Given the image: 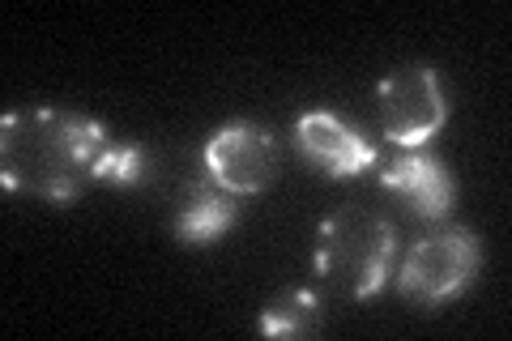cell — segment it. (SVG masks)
Returning a JSON list of instances; mask_svg holds the SVG:
<instances>
[{"label": "cell", "instance_id": "6da1fadb", "mask_svg": "<svg viewBox=\"0 0 512 341\" xmlns=\"http://www.w3.org/2000/svg\"><path fill=\"white\" fill-rule=\"evenodd\" d=\"M107 150V128L73 116V111L30 107L9 111L0 120V180L5 188L56 205L73 201L94 180Z\"/></svg>", "mask_w": 512, "mask_h": 341}, {"label": "cell", "instance_id": "7a4b0ae2", "mask_svg": "<svg viewBox=\"0 0 512 341\" xmlns=\"http://www.w3.org/2000/svg\"><path fill=\"white\" fill-rule=\"evenodd\" d=\"M397 248V231L389 218L372 209L346 205L320 222L316 239V269L350 299H372L389 278V261Z\"/></svg>", "mask_w": 512, "mask_h": 341}, {"label": "cell", "instance_id": "3957f363", "mask_svg": "<svg viewBox=\"0 0 512 341\" xmlns=\"http://www.w3.org/2000/svg\"><path fill=\"white\" fill-rule=\"evenodd\" d=\"M478 265H483V248H478V239L470 231L431 235L410 248L402 273H397V295L431 312V307L461 295L474 282Z\"/></svg>", "mask_w": 512, "mask_h": 341}, {"label": "cell", "instance_id": "277c9868", "mask_svg": "<svg viewBox=\"0 0 512 341\" xmlns=\"http://www.w3.org/2000/svg\"><path fill=\"white\" fill-rule=\"evenodd\" d=\"M380 124L389 141L406 145H427L444 124V94L431 64H406L380 81Z\"/></svg>", "mask_w": 512, "mask_h": 341}, {"label": "cell", "instance_id": "5b68a950", "mask_svg": "<svg viewBox=\"0 0 512 341\" xmlns=\"http://www.w3.org/2000/svg\"><path fill=\"white\" fill-rule=\"evenodd\" d=\"M205 162L227 192H261L278 175V141L256 124H227L205 145Z\"/></svg>", "mask_w": 512, "mask_h": 341}, {"label": "cell", "instance_id": "8992f818", "mask_svg": "<svg viewBox=\"0 0 512 341\" xmlns=\"http://www.w3.org/2000/svg\"><path fill=\"white\" fill-rule=\"evenodd\" d=\"M295 141H299V154L325 175H363L376 158V150L367 145L359 128H350L333 111H308V116H299Z\"/></svg>", "mask_w": 512, "mask_h": 341}, {"label": "cell", "instance_id": "52a82bcc", "mask_svg": "<svg viewBox=\"0 0 512 341\" xmlns=\"http://www.w3.org/2000/svg\"><path fill=\"white\" fill-rule=\"evenodd\" d=\"M384 188H393L397 197H406L414 205V214H423L431 222L453 209V180H448V171L427 154L397 158L393 167L384 171Z\"/></svg>", "mask_w": 512, "mask_h": 341}, {"label": "cell", "instance_id": "ba28073f", "mask_svg": "<svg viewBox=\"0 0 512 341\" xmlns=\"http://www.w3.org/2000/svg\"><path fill=\"white\" fill-rule=\"evenodd\" d=\"M235 222V205L214 184H188L175 214V235L184 243H210Z\"/></svg>", "mask_w": 512, "mask_h": 341}, {"label": "cell", "instance_id": "9c48e42d", "mask_svg": "<svg viewBox=\"0 0 512 341\" xmlns=\"http://www.w3.org/2000/svg\"><path fill=\"white\" fill-rule=\"evenodd\" d=\"M325 320V307L312 290H282V295L265 307L261 333L265 337H312Z\"/></svg>", "mask_w": 512, "mask_h": 341}, {"label": "cell", "instance_id": "30bf717a", "mask_svg": "<svg viewBox=\"0 0 512 341\" xmlns=\"http://www.w3.org/2000/svg\"><path fill=\"white\" fill-rule=\"evenodd\" d=\"M141 175H146V145H111V150L99 158V171H94V180H107V184H141Z\"/></svg>", "mask_w": 512, "mask_h": 341}]
</instances>
